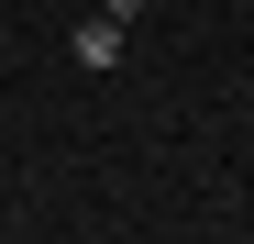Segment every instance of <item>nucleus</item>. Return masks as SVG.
Wrapping results in <instances>:
<instances>
[{
    "label": "nucleus",
    "instance_id": "nucleus-1",
    "mask_svg": "<svg viewBox=\"0 0 254 244\" xmlns=\"http://www.w3.org/2000/svg\"><path fill=\"white\" fill-rule=\"evenodd\" d=\"M66 45H77V67H122V45H133V33H122V22L100 11V22H77V33H66Z\"/></svg>",
    "mask_w": 254,
    "mask_h": 244
},
{
    "label": "nucleus",
    "instance_id": "nucleus-2",
    "mask_svg": "<svg viewBox=\"0 0 254 244\" xmlns=\"http://www.w3.org/2000/svg\"><path fill=\"white\" fill-rule=\"evenodd\" d=\"M100 11H111V22H133V11H144V0H100Z\"/></svg>",
    "mask_w": 254,
    "mask_h": 244
}]
</instances>
